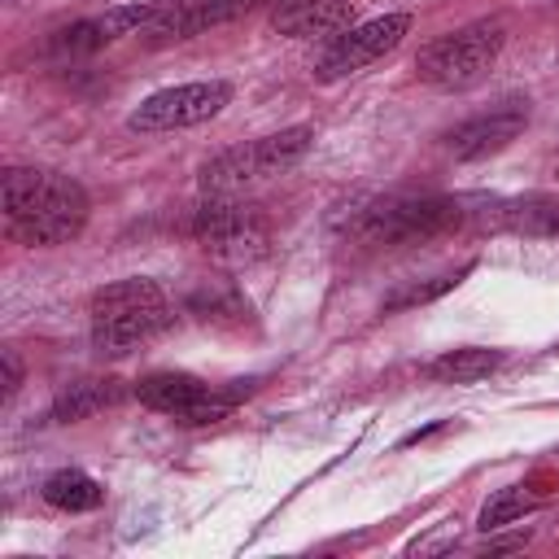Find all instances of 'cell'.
Here are the masks:
<instances>
[{
  "mask_svg": "<svg viewBox=\"0 0 559 559\" xmlns=\"http://www.w3.org/2000/svg\"><path fill=\"white\" fill-rule=\"evenodd\" d=\"M467 210L454 197H384L354 218V240L367 249H415L463 227Z\"/></svg>",
  "mask_w": 559,
  "mask_h": 559,
  "instance_id": "3957f363",
  "label": "cell"
},
{
  "mask_svg": "<svg viewBox=\"0 0 559 559\" xmlns=\"http://www.w3.org/2000/svg\"><path fill=\"white\" fill-rule=\"evenodd\" d=\"M0 188H4V227L26 249L70 245L87 227L92 197L74 175L39 170V166H9Z\"/></svg>",
  "mask_w": 559,
  "mask_h": 559,
  "instance_id": "6da1fadb",
  "label": "cell"
},
{
  "mask_svg": "<svg viewBox=\"0 0 559 559\" xmlns=\"http://www.w3.org/2000/svg\"><path fill=\"white\" fill-rule=\"evenodd\" d=\"M493 223L515 236H546L559 240V197L550 192H524L493 205Z\"/></svg>",
  "mask_w": 559,
  "mask_h": 559,
  "instance_id": "9a60e30c",
  "label": "cell"
},
{
  "mask_svg": "<svg viewBox=\"0 0 559 559\" xmlns=\"http://www.w3.org/2000/svg\"><path fill=\"white\" fill-rule=\"evenodd\" d=\"M406 35H411V13H384V17H371V22H358L341 35H332V44L314 61V79L319 83H341V79L367 70L371 61H380L384 52H393Z\"/></svg>",
  "mask_w": 559,
  "mask_h": 559,
  "instance_id": "9c48e42d",
  "label": "cell"
},
{
  "mask_svg": "<svg viewBox=\"0 0 559 559\" xmlns=\"http://www.w3.org/2000/svg\"><path fill=\"white\" fill-rule=\"evenodd\" d=\"M502 44H507V26L498 17L467 22L459 31L437 35L432 44H424L419 57H415V74H419V83L441 87V92L472 87V83H480L489 74V66L498 61Z\"/></svg>",
  "mask_w": 559,
  "mask_h": 559,
  "instance_id": "5b68a950",
  "label": "cell"
},
{
  "mask_svg": "<svg viewBox=\"0 0 559 559\" xmlns=\"http://www.w3.org/2000/svg\"><path fill=\"white\" fill-rule=\"evenodd\" d=\"M310 144H314V127H306V122L245 140V144H231L201 166V188L205 192H245L262 179L293 170L310 153Z\"/></svg>",
  "mask_w": 559,
  "mask_h": 559,
  "instance_id": "277c9868",
  "label": "cell"
},
{
  "mask_svg": "<svg viewBox=\"0 0 559 559\" xmlns=\"http://www.w3.org/2000/svg\"><path fill=\"white\" fill-rule=\"evenodd\" d=\"M502 367V349H480V345H463V349H445L441 358H432L424 371L437 384H476L485 376H493Z\"/></svg>",
  "mask_w": 559,
  "mask_h": 559,
  "instance_id": "e0dca14e",
  "label": "cell"
},
{
  "mask_svg": "<svg viewBox=\"0 0 559 559\" xmlns=\"http://www.w3.org/2000/svg\"><path fill=\"white\" fill-rule=\"evenodd\" d=\"M542 507V493H533L528 485H507V489H498L485 507H480V528L485 533H493V528H507V524H515V520H524L528 511H537Z\"/></svg>",
  "mask_w": 559,
  "mask_h": 559,
  "instance_id": "d6986e66",
  "label": "cell"
},
{
  "mask_svg": "<svg viewBox=\"0 0 559 559\" xmlns=\"http://www.w3.org/2000/svg\"><path fill=\"white\" fill-rule=\"evenodd\" d=\"M153 9H157V0H153V4H140V0L114 4V9H105V13H96V17H83V22H74V26H61V31L48 39V48L61 52V57H87V52H100L105 44L144 31L148 17H153Z\"/></svg>",
  "mask_w": 559,
  "mask_h": 559,
  "instance_id": "7c38bea8",
  "label": "cell"
},
{
  "mask_svg": "<svg viewBox=\"0 0 559 559\" xmlns=\"http://www.w3.org/2000/svg\"><path fill=\"white\" fill-rule=\"evenodd\" d=\"M253 0H157L148 26L140 31L153 48L162 44H179L192 35H205L210 26H223L231 17H240Z\"/></svg>",
  "mask_w": 559,
  "mask_h": 559,
  "instance_id": "8fae6325",
  "label": "cell"
},
{
  "mask_svg": "<svg viewBox=\"0 0 559 559\" xmlns=\"http://www.w3.org/2000/svg\"><path fill=\"white\" fill-rule=\"evenodd\" d=\"M0 358H4V402H9L22 389V358H17V349H4Z\"/></svg>",
  "mask_w": 559,
  "mask_h": 559,
  "instance_id": "44dd1931",
  "label": "cell"
},
{
  "mask_svg": "<svg viewBox=\"0 0 559 559\" xmlns=\"http://www.w3.org/2000/svg\"><path fill=\"white\" fill-rule=\"evenodd\" d=\"M524 127H528V100H502V105H493V109H485V114L450 127L441 135V144L459 162H480L489 153H502Z\"/></svg>",
  "mask_w": 559,
  "mask_h": 559,
  "instance_id": "30bf717a",
  "label": "cell"
},
{
  "mask_svg": "<svg viewBox=\"0 0 559 559\" xmlns=\"http://www.w3.org/2000/svg\"><path fill=\"white\" fill-rule=\"evenodd\" d=\"M192 236L210 258L240 266L266 253L271 223L240 192H205V201L192 210Z\"/></svg>",
  "mask_w": 559,
  "mask_h": 559,
  "instance_id": "8992f818",
  "label": "cell"
},
{
  "mask_svg": "<svg viewBox=\"0 0 559 559\" xmlns=\"http://www.w3.org/2000/svg\"><path fill=\"white\" fill-rule=\"evenodd\" d=\"M472 271V262H463V266H454V271H441V275H428V280H419V284H406V288H397L393 297H384V314H393V310H406V306H424V301H432V297H441V293H450L463 275Z\"/></svg>",
  "mask_w": 559,
  "mask_h": 559,
  "instance_id": "ffe728a7",
  "label": "cell"
},
{
  "mask_svg": "<svg viewBox=\"0 0 559 559\" xmlns=\"http://www.w3.org/2000/svg\"><path fill=\"white\" fill-rule=\"evenodd\" d=\"M44 502L57 507V511H92V507L105 502V489H100V480H92L87 472L61 467V472H52V476L44 480Z\"/></svg>",
  "mask_w": 559,
  "mask_h": 559,
  "instance_id": "ac0fdd59",
  "label": "cell"
},
{
  "mask_svg": "<svg viewBox=\"0 0 559 559\" xmlns=\"http://www.w3.org/2000/svg\"><path fill=\"white\" fill-rule=\"evenodd\" d=\"M122 397H127V389H122V380H114V376L70 380V384H61L57 397H52V419H57V424H79V419H87V415H96V411H105V406H118Z\"/></svg>",
  "mask_w": 559,
  "mask_h": 559,
  "instance_id": "2e32d148",
  "label": "cell"
},
{
  "mask_svg": "<svg viewBox=\"0 0 559 559\" xmlns=\"http://www.w3.org/2000/svg\"><path fill=\"white\" fill-rule=\"evenodd\" d=\"M170 323H175V306L166 288L148 275L114 280L96 288L87 306V328H92V345L100 358H127L140 345L170 332Z\"/></svg>",
  "mask_w": 559,
  "mask_h": 559,
  "instance_id": "7a4b0ae2",
  "label": "cell"
},
{
  "mask_svg": "<svg viewBox=\"0 0 559 559\" xmlns=\"http://www.w3.org/2000/svg\"><path fill=\"white\" fill-rule=\"evenodd\" d=\"M354 26V0H275L271 31L284 39H323Z\"/></svg>",
  "mask_w": 559,
  "mask_h": 559,
  "instance_id": "4fadbf2b",
  "label": "cell"
},
{
  "mask_svg": "<svg viewBox=\"0 0 559 559\" xmlns=\"http://www.w3.org/2000/svg\"><path fill=\"white\" fill-rule=\"evenodd\" d=\"M231 105V83L227 79H197V83H175L153 92L148 100H140L127 118L131 131L140 135H157V131H183L197 122L218 118Z\"/></svg>",
  "mask_w": 559,
  "mask_h": 559,
  "instance_id": "ba28073f",
  "label": "cell"
},
{
  "mask_svg": "<svg viewBox=\"0 0 559 559\" xmlns=\"http://www.w3.org/2000/svg\"><path fill=\"white\" fill-rule=\"evenodd\" d=\"M249 393L245 380H231L227 389L205 384L192 371H148L135 380V397L148 411L175 415L179 424H218L236 411V402Z\"/></svg>",
  "mask_w": 559,
  "mask_h": 559,
  "instance_id": "52a82bcc",
  "label": "cell"
},
{
  "mask_svg": "<svg viewBox=\"0 0 559 559\" xmlns=\"http://www.w3.org/2000/svg\"><path fill=\"white\" fill-rule=\"evenodd\" d=\"M188 314L205 328H218V332H245L253 323V306L249 297L231 284V280H197L188 288Z\"/></svg>",
  "mask_w": 559,
  "mask_h": 559,
  "instance_id": "5bb4252c",
  "label": "cell"
}]
</instances>
